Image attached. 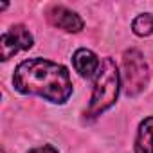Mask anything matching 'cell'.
<instances>
[{
	"label": "cell",
	"mask_w": 153,
	"mask_h": 153,
	"mask_svg": "<svg viewBox=\"0 0 153 153\" xmlns=\"http://www.w3.org/2000/svg\"><path fill=\"white\" fill-rule=\"evenodd\" d=\"M149 79V68L144 56L137 49H130L123 54V78L121 83L124 87L126 96L140 94Z\"/></svg>",
	"instance_id": "obj_3"
},
{
	"label": "cell",
	"mask_w": 153,
	"mask_h": 153,
	"mask_svg": "<svg viewBox=\"0 0 153 153\" xmlns=\"http://www.w3.org/2000/svg\"><path fill=\"white\" fill-rule=\"evenodd\" d=\"M31 47H33V34L24 25H13L0 38V58L7 61L16 52L27 51Z\"/></svg>",
	"instance_id": "obj_4"
},
{
	"label": "cell",
	"mask_w": 153,
	"mask_h": 153,
	"mask_svg": "<svg viewBox=\"0 0 153 153\" xmlns=\"http://www.w3.org/2000/svg\"><path fill=\"white\" fill-rule=\"evenodd\" d=\"M29 153H58V149H56L54 146H51V144H43V146H40V148L31 149Z\"/></svg>",
	"instance_id": "obj_9"
},
{
	"label": "cell",
	"mask_w": 153,
	"mask_h": 153,
	"mask_svg": "<svg viewBox=\"0 0 153 153\" xmlns=\"http://www.w3.org/2000/svg\"><path fill=\"white\" fill-rule=\"evenodd\" d=\"M135 153H153V117H146L135 135Z\"/></svg>",
	"instance_id": "obj_7"
},
{
	"label": "cell",
	"mask_w": 153,
	"mask_h": 153,
	"mask_svg": "<svg viewBox=\"0 0 153 153\" xmlns=\"http://www.w3.org/2000/svg\"><path fill=\"white\" fill-rule=\"evenodd\" d=\"M131 29H133V33L137 36H149V34H153V15H149V13L139 15L133 20Z\"/></svg>",
	"instance_id": "obj_8"
},
{
	"label": "cell",
	"mask_w": 153,
	"mask_h": 153,
	"mask_svg": "<svg viewBox=\"0 0 153 153\" xmlns=\"http://www.w3.org/2000/svg\"><path fill=\"white\" fill-rule=\"evenodd\" d=\"M47 20L58 27V29H63L67 33H79L83 29V20L78 13L70 11L68 7L65 6H52L49 11H47Z\"/></svg>",
	"instance_id": "obj_5"
},
{
	"label": "cell",
	"mask_w": 153,
	"mask_h": 153,
	"mask_svg": "<svg viewBox=\"0 0 153 153\" xmlns=\"http://www.w3.org/2000/svg\"><path fill=\"white\" fill-rule=\"evenodd\" d=\"M72 63H74L76 72H78L81 78H92V76L97 74V70L101 67L99 58L90 49H78L72 56Z\"/></svg>",
	"instance_id": "obj_6"
},
{
	"label": "cell",
	"mask_w": 153,
	"mask_h": 153,
	"mask_svg": "<svg viewBox=\"0 0 153 153\" xmlns=\"http://www.w3.org/2000/svg\"><path fill=\"white\" fill-rule=\"evenodd\" d=\"M119 88H121V72L117 70V65L112 58H105L96 74L88 114L101 115L105 110L114 106L119 96Z\"/></svg>",
	"instance_id": "obj_2"
},
{
	"label": "cell",
	"mask_w": 153,
	"mask_h": 153,
	"mask_svg": "<svg viewBox=\"0 0 153 153\" xmlns=\"http://www.w3.org/2000/svg\"><path fill=\"white\" fill-rule=\"evenodd\" d=\"M13 85L20 94L38 96L56 105H63L72 94L68 70L63 65L43 58L22 61L15 70Z\"/></svg>",
	"instance_id": "obj_1"
}]
</instances>
